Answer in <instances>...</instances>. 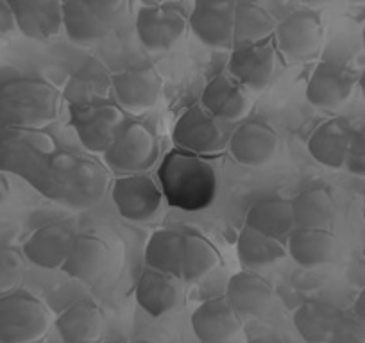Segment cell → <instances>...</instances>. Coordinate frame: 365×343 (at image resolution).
<instances>
[{
  "label": "cell",
  "instance_id": "cell-1",
  "mask_svg": "<svg viewBox=\"0 0 365 343\" xmlns=\"http://www.w3.org/2000/svg\"><path fill=\"white\" fill-rule=\"evenodd\" d=\"M59 93L38 77H16L0 84V125L40 131L58 117Z\"/></svg>",
  "mask_w": 365,
  "mask_h": 343
},
{
  "label": "cell",
  "instance_id": "cell-2",
  "mask_svg": "<svg viewBox=\"0 0 365 343\" xmlns=\"http://www.w3.org/2000/svg\"><path fill=\"white\" fill-rule=\"evenodd\" d=\"M160 179L163 195L178 208L201 209L215 197V172L194 154L182 150L170 154L161 164Z\"/></svg>",
  "mask_w": 365,
  "mask_h": 343
},
{
  "label": "cell",
  "instance_id": "cell-3",
  "mask_svg": "<svg viewBox=\"0 0 365 343\" xmlns=\"http://www.w3.org/2000/svg\"><path fill=\"white\" fill-rule=\"evenodd\" d=\"M56 199L72 208H88L99 202L108 186V172L90 159L63 154L54 161Z\"/></svg>",
  "mask_w": 365,
  "mask_h": 343
},
{
  "label": "cell",
  "instance_id": "cell-4",
  "mask_svg": "<svg viewBox=\"0 0 365 343\" xmlns=\"http://www.w3.org/2000/svg\"><path fill=\"white\" fill-rule=\"evenodd\" d=\"M51 327V313L27 292L0 297V343H41Z\"/></svg>",
  "mask_w": 365,
  "mask_h": 343
},
{
  "label": "cell",
  "instance_id": "cell-5",
  "mask_svg": "<svg viewBox=\"0 0 365 343\" xmlns=\"http://www.w3.org/2000/svg\"><path fill=\"white\" fill-rule=\"evenodd\" d=\"M103 156L108 168L117 172L118 176L143 174L156 163L158 143L145 125L125 120Z\"/></svg>",
  "mask_w": 365,
  "mask_h": 343
},
{
  "label": "cell",
  "instance_id": "cell-6",
  "mask_svg": "<svg viewBox=\"0 0 365 343\" xmlns=\"http://www.w3.org/2000/svg\"><path fill=\"white\" fill-rule=\"evenodd\" d=\"M175 147L194 156H213L224 150L230 142L224 122L210 115L201 104L182 111L172 131Z\"/></svg>",
  "mask_w": 365,
  "mask_h": 343
},
{
  "label": "cell",
  "instance_id": "cell-7",
  "mask_svg": "<svg viewBox=\"0 0 365 343\" xmlns=\"http://www.w3.org/2000/svg\"><path fill=\"white\" fill-rule=\"evenodd\" d=\"M125 115L115 104L104 100L84 106H73L70 125L81 145L93 154H104L113 143L118 129L124 125Z\"/></svg>",
  "mask_w": 365,
  "mask_h": 343
},
{
  "label": "cell",
  "instance_id": "cell-8",
  "mask_svg": "<svg viewBox=\"0 0 365 343\" xmlns=\"http://www.w3.org/2000/svg\"><path fill=\"white\" fill-rule=\"evenodd\" d=\"M276 45L290 61L317 58L324 41V26L315 9H297L276 27Z\"/></svg>",
  "mask_w": 365,
  "mask_h": 343
},
{
  "label": "cell",
  "instance_id": "cell-9",
  "mask_svg": "<svg viewBox=\"0 0 365 343\" xmlns=\"http://www.w3.org/2000/svg\"><path fill=\"white\" fill-rule=\"evenodd\" d=\"M111 199L118 215L129 222H149L163 208L161 186L145 174L118 176L111 184Z\"/></svg>",
  "mask_w": 365,
  "mask_h": 343
},
{
  "label": "cell",
  "instance_id": "cell-10",
  "mask_svg": "<svg viewBox=\"0 0 365 343\" xmlns=\"http://www.w3.org/2000/svg\"><path fill=\"white\" fill-rule=\"evenodd\" d=\"M163 80L150 65L131 66L111 75V92L117 106L131 115H143L158 104Z\"/></svg>",
  "mask_w": 365,
  "mask_h": 343
},
{
  "label": "cell",
  "instance_id": "cell-11",
  "mask_svg": "<svg viewBox=\"0 0 365 343\" xmlns=\"http://www.w3.org/2000/svg\"><path fill=\"white\" fill-rule=\"evenodd\" d=\"M358 84V77L346 63L326 59L312 72L307 84V100L319 110L335 111L346 106Z\"/></svg>",
  "mask_w": 365,
  "mask_h": 343
},
{
  "label": "cell",
  "instance_id": "cell-12",
  "mask_svg": "<svg viewBox=\"0 0 365 343\" xmlns=\"http://www.w3.org/2000/svg\"><path fill=\"white\" fill-rule=\"evenodd\" d=\"M136 36L150 52H167L187 31L188 20L174 4L142 6L136 13Z\"/></svg>",
  "mask_w": 365,
  "mask_h": 343
},
{
  "label": "cell",
  "instance_id": "cell-13",
  "mask_svg": "<svg viewBox=\"0 0 365 343\" xmlns=\"http://www.w3.org/2000/svg\"><path fill=\"white\" fill-rule=\"evenodd\" d=\"M235 0H195L188 26L202 45L227 51L235 45Z\"/></svg>",
  "mask_w": 365,
  "mask_h": 343
},
{
  "label": "cell",
  "instance_id": "cell-14",
  "mask_svg": "<svg viewBox=\"0 0 365 343\" xmlns=\"http://www.w3.org/2000/svg\"><path fill=\"white\" fill-rule=\"evenodd\" d=\"M276 70V51L269 40L233 47L227 73L251 93L267 90Z\"/></svg>",
  "mask_w": 365,
  "mask_h": 343
},
{
  "label": "cell",
  "instance_id": "cell-15",
  "mask_svg": "<svg viewBox=\"0 0 365 343\" xmlns=\"http://www.w3.org/2000/svg\"><path fill=\"white\" fill-rule=\"evenodd\" d=\"M278 132L262 120H251L238 125L230 136L227 149L237 163L247 168L265 167L278 152Z\"/></svg>",
  "mask_w": 365,
  "mask_h": 343
},
{
  "label": "cell",
  "instance_id": "cell-16",
  "mask_svg": "<svg viewBox=\"0 0 365 343\" xmlns=\"http://www.w3.org/2000/svg\"><path fill=\"white\" fill-rule=\"evenodd\" d=\"M201 106L224 124L244 120L251 113V92L230 73H217L202 90Z\"/></svg>",
  "mask_w": 365,
  "mask_h": 343
},
{
  "label": "cell",
  "instance_id": "cell-17",
  "mask_svg": "<svg viewBox=\"0 0 365 343\" xmlns=\"http://www.w3.org/2000/svg\"><path fill=\"white\" fill-rule=\"evenodd\" d=\"M192 329L201 343H231L240 334L242 318L226 297H212L192 313Z\"/></svg>",
  "mask_w": 365,
  "mask_h": 343
},
{
  "label": "cell",
  "instance_id": "cell-18",
  "mask_svg": "<svg viewBox=\"0 0 365 343\" xmlns=\"http://www.w3.org/2000/svg\"><path fill=\"white\" fill-rule=\"evenodd\" d=\"M20 34L36 41L54 38L63 29L61 0H6Z\"/></svg>",
  "mask_w": 365,
  "mask_h": 343
},
{
  "label": "cell",
  "instance_id": "cell-19",
  "mask_svg": "<svg viewBox=\"0 0 365 343\" xmlns=\"http://www.w3.org/2000/svg\"><path fill=\"white\" fill-rule=\"evenodd\" d=\"M182 283V279L147 267L136 285V302L153 318L163 317L181 304L185 295Z\"/></svg>",
  "mask_w": 365,
  "mask_h": 343
},
{
  "label": "cell",
  "instance_id": "cell-20",
  "mask_svg": "<svg viewBox=\"0 0 365 343\" xmlns=\"http://www.w3.org/2000/svg\"><path fill=\"white\" fill-rule=\"evenodd\" d=\"M76 234L63 223L41 226L26 240L22 254L29 263L47 270L61 268Z\"/></svg>",
  "mask_w": 365,
  "mask_h": 343
},
{
  "label": "cell",
  "instance_id": "cell-21",
  "mask_svg": "<svg viewBox=\"0 0 365 343\" xmlns=\"http://www.w3.org/2000/svg\"><path fill=\"white\" fill-rule=\"evenodd\" d=\"M110 263V247L96 234H76L61 270L81 283L99 279Z\"/></svg>",
  "mask_w": 365,
  "mask_h": 343
},
{
  "label": "cell",
  "instance_id": "cell-22",
  "mask_svg": "<svg viewBox=\"0 0 365 343\" xmlns=\"http://www.w3.org/2000/svg\"><path fill=\"white\" fill-rule=\"evenodd\" d=\"M56 331L63 343H101L106 332V317L99 306L83 300L56 318Z\"/></svg>",
  "mask_w": 365,
  "mask_h": 343
},
{
  "label": "cell",
  "instance_id": "cell-23",
  "mask_svg": "<svg viewBox=\"0 0 365 343\" xmlns=\"http://www.w3.org/2000/svg\"><path fill=\"white\" fill-rule=\"evenodd\" d=\"M353 132V127L342 118L322 122L308 138V152L322 167L340 170L346 167Z\"/></svg>",
  "mask_w": 365,
  "mask_h": 343
},
{
  "label": "cell",
  "instance_id": "cell-24",
  "mask_svg": "<svg viewBox=\"0 0 365 343\" xmlns=\"http://www.w3.org/2000/svg\"><path fill=\"white\" fill-rule=\"evenodd\" d=\"M272 293V285L265 278L256 272L244 270L231 275L224 297L238 317L256 318L269 307Z\"/></svg>",
  "mask_w": 365,
  "mask_h": 343
},
{
  "label": "cell",
  "instance_id": "cell-25",
  "mask_svg": "<svg viewBox=\"0 0 365 343\" xmlns=\"http://www.w3.org/2000/svg\"><path fill=\"white\" fill-rule=\"evenodd\" d=\"M245 226L283 241L296 229L292 204L289 199L276 197V195L258 199L249 206L245 213Z\"/></svg>",
  "mask_w": 365,
  "mask_h": 343
},
{
  "label": "cell",
  "instance_id": "cell-26",
  "mask_svg": "<svg viewBox=\"0 0 365 343\" xmlns=\"http://www.w3.org/2000/svg\"><path fill=\"white\" fill-rule=\"evenodd\" d=\"M335 236L329 229H296L287 238V252L303 268H317L335 255Z\"/></svg>",
  "mask_w": 365,
  "mask_h": 343
},
{
  "label": "cell",
  "instance_id": "cell-27",
  "mask_svg": "<svg viewBox=\"0 0 365 343\" xmlns=\"http://www.w3.org/2000/svg\"><path fill=\"white\" fill-rule=\"evenodd\" d=\"M287 252V245L278 238L263 234L245 226L237 238V258L245 270H262L282 261Z\"/></svg>",
  "mask_w": 365,
  "mask_h": 343
},
{
  "label": "cell",
  "instance_id": "cell-28",
  "mask_svg": "<svg viewBox=\"0 0 365 343\" xmlns=\"http://www.w3.org/2000/svg\"><path fill=\"white\" fill-rule=\"evenodd\" d=\"M185 233L178 229H160L153 233L145 247V265L153 270L182 279Z\"/></svg>",
  "mask_w": 365,
  "mask_h": 343
},
{
  "label": "cell",
  "instance_id": "cell-29",
  "mask_svg": "<svg viewBox=\"0 0 365 343\" xmlns=\"http://www.w3.org/2000/svg\"><path fill=\"white\" fill-rule=\"evenodd\" d=\"M340 310L331 302L308 299L294 311L292 324L307 343H326L331 334Z\"/></svg>",
  "mask_w": 365,
  "mask_h": 343
},
{
  "label": "cell",
  "instance_id": "cell-30",
  "mask_svg": "<svg viewBox=\"0 0 365 343\" xmlns=\"http://www.w3.org/2000/svg\"><path fill=\"white\" fill-rule=\"evenodd\" d=\"M299 229H329L335 218V199L326 188H307L290 201Z\"/></svg>",
  "mask_w": 365,
  "mask_h": 343
},
{
  "label": "cell",
  "instance_id": "cell-31",
  "mask_svg": "<svg viewBox=\"0 0 365 343\" xmlns=\"http://www.w3.org/2000/svg\"><path fill=\"white\" fill-rule=\"evenodd\" d=\"M276 27L278 22L263 6L256 2H238L235 8L233 47L269 40L270 34L276 33Z\"/></svg>",
  "mask_w": 365,
  "mask_h": 343
},
{
  "label": "cell",
  "instance_id": "cell-32",
  "mask_svg": "<svg viewBox=\"0 0 365 343\" xmlns=\"http://www.w3.org/2000/svg\"><path fill=\"white\" fill-rule=\"evenodd\" d=\"M111 90V75L99 63H90L77 70L66 84V99L73 106H84L106 100Z\"/></svg>",
  "mask_w": 365,
  "mask_h": 343
},
{
  "label": "cell",
  "instance_id": "cell-33",
  "mask_svg": "<svg viewBox=\"0 0 365 343\" xmlns=\"http://www.w3.org/2000/svg\"><path fill=\"white\" fill-rule=\"evenodd\" d=\"M220 254L215 245L201 233H185L182 281L199 283L217 268Z\"/></svg>",
  "mask_w": 365,
  "mask_h": 343
},
{
  "label": "cell",
  "instance_id": "cell-34",
  "mask_svg": "<svg viewBox=\"0 0 365 343\" xmlns=\"http://www.w3.org/2000/svg\"><path fill=\"white\" fill-rule=\"evenodd\" d=\"M63 29L72 43L90 47L108 36V31L96 22V19L84 8L83 0L63 2Z\"/></svg>",
  "mask_w": 365,
  "mask_h": 343
},
{
  "label": "cell",
  "instance_id": "cell-35",
  "mask_svg": "<svg viewBox=\"0 0 365 343\" xmlns=\"http://www.w3.org/2000/svg\"><path fill=\"white\" fill-rule=\"evenodd\" d=\"M26 278V258L16 248H0V297L16 292Z\"/></svg>",
  "mask_w": 365,
  "mask_h": 343
},
{
  "label": "cell",
  "instance_id": "cell-36",
  "mask_svg": "<svg viewBox=\"0 0 365 343\" xmlns=\"http://www.w3.org/2000/svg\"><path fill=\"white\" fill-rule=\"evenodd\" d=\"M83 4L108 33L120 26L129 15V0H83Z\"/></svg>",
  "mask_w": 365,
  "mask_h": 343
},
{
  "label": "cell",
  "instance_id": "cell-37",
  "mask_svg": "<svg viewBox=\"0 0 365 343\" xmlns=\"http://www.w3.org/2000/svg\"><path fill=\"white\" fill-rule=\"evenodd\" d=\"M326 343H365V324L351 311H340Z\"/></svg>",
  "mask_w": 365,
  "mask_h": 343
},
{
  "label": "cell",
  "instance_id": "cell-38",
  "mask_svg": "<svg viewBox=\"0 0 365 343\" xmlns=\"http://www.w3.org/2000/svg\"><path fill=\"white\" fill-rule=\"evenodd\" d=\"M346 168L356 177H365V127L353 132L349 152H347Z\"/></svg>",
  "mask_w": 365,
  "mask_h": 343
},
{
  "label": "cell",
  "instance_id": "cell-39",
  "mask_svg": "<svg viewBox=\"0 0 365 343\" xmlns=\"http://www.w3.org/2000/svg\"><path fill=\"white\" fill-rule=\"evenodd\" d=\"M16 33H20V31L15 15H13L8 2L0 0V40H8V38L15 36Z\"/></svg>",
  "mask_w": 365,
  "mask_h": 343
},
{
  "label": "cell",
  "instance_id": "cell-40",
  "mask_svg": "<svg viewBox=\"0 0 365 343\" xmlns=\"http://www.w3.org/2000/svg\"><path fill=\"white\" fill-rule=\"evenodd\" d=\"M353 313L356 315V317L360 318V320L365 324V288L361 290L360 293H358L356 300H354V304H353Z\"/></svg>",
  "mask_w": 365,
  "mask_h": 343
},
{
  "label": "cell",
  "instance_id": "cell-41",
  "mask_svg": "<svg viewBox=\"0 0 365 343\" xmlns=\"http://www.w3.org/2000/svg\"><path fill=\"white\" fill-rule=\"evenodd\" d=\"M8 197H9V183L8 179L0 174V208L6 204Z\"/></svg>",
  "mask_w": 365,
  "mask_h": 343
},
{
  "label": "cell",
  "instance_id": "cell-42",
  "mask_svg": "<svg viewBox=\"0 0 365 343\" xmlns=\"http://www.w3.org/2000/svg\"><path fill=\"white\" fill-rule=\"evenodd\" d=\"M299 2L308 9H319V8H322V6L329 4L331 0H299Z\"/></svg>",
  "mask_w": 365,
  "mask_h": 343
},
{
  "label": "cell",
  "instance_id": "cell-43",
  "mask_svg": "<svg viewBox=\"0 0 365 343\" xmlns=\"http://www.w3.org/2000/svg\"><path fill=\"white\" fill-rule=\"evenodd\" d=\"M143 6H163V4H174L175 0H140Z\"/></svg>",
  "mask_w": 365,
  "mask_h": 343
},
{
  "label": "cell",
  "instance_id": "cell-44",
  "mask_svg": "<svg viewBox=\"0 0 365 343\" xmlns=\"http://www.w3.org/2000/svg\"><path fill=\"white\" fill-rule=\"evenodd\" d=\"M358 86H360L361 90V95L365 97V70L360 73V77H358Z\"/></svg>",
  "mask_w": 365,
  "mask_h": 343
},
{
  "label": "cell",
  "instance_id": "cell-45",
  "mask_svg": "<svg viewBox=\"0 0 365 343\" xmlns=\"http://www.w3.org/2000/svg\"><path fill=\"white\" fill-rule=\"evenodd\" d=\"M101 343H125L122 339H106V342H101Z\"/></svg>",
  "mask_w": 365,
  "mask_h": 343
},
{
  "label": "cell",
  "instance_id": "cell-46",
  "mask_svg": "<svg viewBox=\"0 0 365 343\" xmlns=\"http://www.w3.org/2000/svg\"><path fill=\"white\" fill-rule=\"evenodd\" d=\"M361 38H364V45H365V26H364V33H361Z\"/></svg>",
  "mask_w": 365,
  "mask_h": 343
},
{
  "label": "cell",
  "instance_id": "cell-47",
  "mask_svg": "<svg viewBox=\"0 0 365 343\" xmlns=\"http://www.w3.org/2000/svg\"><path fill=\"white\" fill-rule=\"evenodd\" d=\"M349 2H364V0H349Z\"/></svg>",
  "mask_w": 365,
  "mask_h": 343
},
{
  "label": "cell",
  "instance_id": "cell-48",
  "mask_svg": "<svg viewBox=\"0 0 365 343\" xmlns=\"http://www.w3.org/2000/svg\"><path fill=\"white\" fill-rule=\"evenodd\" d=\"M364 220H365V206H364Z\"/></svg>",
  "mask_w": 365,
  "mask_h": 343
}]
</instances>
